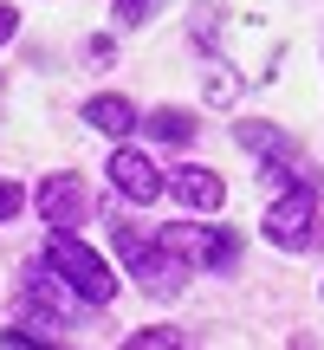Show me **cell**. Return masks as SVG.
Instances as JSON below:
<instances>
[{
	"instance_id": "obj_14",
	"label": "cell",
	"mask_w": 324,
	"mask_h": 350,
	"mask_svg": "<svg viewBox=\"0 0 324 350\" xmlns=\"http://www.w3.org/2000/svg\"><path fill=\"white\" fill-rule=\"evenodd\" d=\"M234 91H240V78H227V72H214V78H208V98H214V104H227Z\"/></svg>"
},
{
	"instance_id": "obj_8",
	"label": "cell",
	"mask_w": 324,
	"mask_h": 350,
	"mask_svg": "<svg viewBox=\"0 0 324 350\" xmlns=\"http://www.w3.org/2000/svg\"><path fill=\"white\" fill-rule=\"evenodd\" d=\"M143 130H150L156 143H175V150H188L201 124H195L188 111H175V104H162V111H150V117H143Z\"/></svg>"
},
{
	"instance_id": "obj_15",
	"label": "cell",
	"mask_w": 324,
	"mask_h": 350,
	"mask_svg": "<svg viewBox=\"0 0 324 350\" xmlns=\"http://www.w3.org/2000/svg\"><path fill=\"white\" fill-rule=\"evenodd\" d=\"M13 26H20V13H13V7H0V46L13 39Z\"/></svg>"
},
{
	"instance_id": "obj_13",
	"label": "cell",
	"mask_w": 324,
	"mask_h": 350,
	"mask_svg": "<svg viewBox=\"0 0 324 350\" xmlns=\"http://www.w3.org/2000/svg\"><path fill=\"white\" fill-rule=\"evenodd\" d=\"M20 201H26L20 182H0V221H13V214H20Z\"/></svg>"
},
{
	"instance_id": "obj_4",
	"label": "cell",
	"mask_w": 324,
	"mask_h": 350,
	"mask_svg": "<svg viewBox=\"0 0 324 350\" xmlns=\"http://www.w3.org/2000/svg\"><path fill=\"white\" fill-rule=\"evenodd\" d=\"M111 188H117L124 201H156L162 188H169V175H162V169L150 163V156L117 150V156H111Z\"/></svg>"
},
{
	"instance_id": "obj_5",
	"label": "cell",
	"mask_w": 324,
	"mask_h": 350,
	"mask_svg": "<svg viewBox=\"0 0 324 350\" xmlns=\"http://www.w3.org/2000/svg\"><path fill=\"white\" fill-rule=\"evenodd\" d=\"M39 214H46V227H78L85 221V182H78V175H46V182H39Z\"/></svg>"
},
{
	"instance_id": "obj_3",
	"label": "cell",
	"mask_w": 324,
	"mask_h": 350,
	"mask_svg": "<svg viewBox=\"0 0 324 350\" xmlns=\"http://www.w3.org/2000/svg\"><path fill=\"white\" fill-rule=\"evenodd\" d=\"M130 279H137L150 299H175V292L188 286V260H182V253H169V247L156 240L143 260H130Z\"/></svg>"
},
{
	"instance_id": "obj_6",
	"label": "cell",
	"mask_w": 324,
	"mask_h": 350,
	"mask_svg": "<svg viewBox=\"0 0 324 350\" xmlns=\"http://www.w3.org/2000/svg\"><path fill=\"white\" fill-rule=\"evenodd\" d=\"M169 195L182 201V208H201V214H214L227 201V182L214 169H201V163H182V169H169Z\"/></svg>"
},
{
	"instance_id": "obj_2",
	"label": "cell",
	"mask_w": 324,
	"mask_h": 350,
	"mask_svg": "<svg viewBox=\"0 0 324 350\" xmlns=\"http://www.w3.org/2000/svg\"><path fill=\"white\" fill-rule=\"evenodd\" d=\"M312 227H318V195L312 188H286V195L266 208V240L286 247V253L312 247Z\"/></svg>"
},
{
	"instance_id": "obj_12",
	"label": "cell",
	"mask_w": 324,
	"mask_h": 350,
	"mask_svg": "<svg viewBox=\"0 0 324 350\" xmlns=\"http://www.w3.org/2000/svg\"><path fill=\"white\" fill-rule=\"evenodd\" d=\"M156 7H162V0H117V20H124V26H143Z\"/></svg>"
},
{
	"instance_id": "obj_9",
	"label": "cell",
	"mask_w": 324,
	"mask_h": 350,
	"mask_svg": "<svg viewBox=\"0 0 324 350\" xmlns=\"http://www.w3.org/2000/svg\"><path fill=\"white\" fill-rule=\"evenodd\" d=\"M234 260H240V240L227 234V227H208V240H201V266H208V273H227Z\"/></svg>"
},
{
	"instance_id": "obj_10",
	"label": "cell",
	"mask_w": 324,
	"mask_h": 350,
	"mask_svg": "<svg viewBox=\"0 0 324 350\" xmlns=\"http://www.w3.org/2000/svg\"><path fill=\"white\" fill-rule=\"evenodd\" d=\"M240 143H247V150H260V156H286V137H279V130H266V124H247V130H240Z\"/></svg>"
},
{
	"instance_id": "obj_1",
	"label": "cell",
	"mask_w": 324,
	"mask_h": 350,
	"mask_svg": "<svg viewBox=\"0 0 324 350\" xmlns=\"http://www.w3.org/2000/svg\"><path fill=\"white\" fill-rule=\"evenodd\" d=\"M46 266H59V279H65V286H72L85 305H111V292H117L111 266H104L98 253L85 247V240H72V227H52V240H46Z\"/></svg>"
},
{
	"instance_id": "obj_7",
	"label": "cell",
	"mask_w": 324,
	"mask_h": 350,
	"mask_svg": "<svg viewBox=\"0 0 324 350\" xmlns=\"http://www.w3.org/2000/svg\"><path fill=\"white\" fill-rule=\"evenodd\" d=\"M85 124L98 130V137H130V130H137V111H130L124 98H91L85 104Z\"/></svg>"
},
{
	"instance_id": "obj_11",
	"label": "cell",
	"mask_w": 324,
	"mask_h": 350,
	"mask_svg": "<svg viewBox=\"0 0 324 350\" xmlns=\"http://www.w3.org/2000/svg\"><path fill=\"white\" fill-rule=\"evenodd\" d=\"M175 344H182V331H130V350H175Z\"/></svg>"
}]
</instances>
